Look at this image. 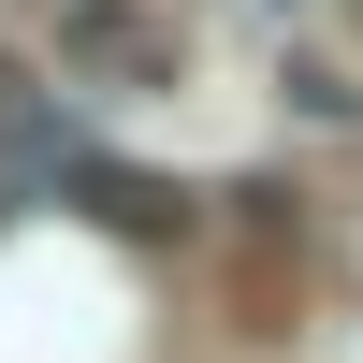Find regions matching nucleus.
Wrapping results in <instances>:
<instances>
[{"label":"nucleus","mask_w":363,"mask_h":363,"mask_svg":"<svg viewBox=\"0 0 363 363\" xmlns=\"http://www.w3.org/2000/svg\"><path fill=\"white\" fill-rule=\"evenodd\" d=\"M58 73H87V87H174L189 73V29L145 15V0H58Z\"/></svg>","instance_id":"f257e3e1"},{"label":"nucleus","mask_w":363,"mask_h":363,"mask_svg":"<svg viewBox=\"0 0 363 363\" xmlns=\"http://www.w3.org/2000/svg\"><path fill=\"white\" fill-rule=\"evenodd\" d=\"M58 189H73L102 233H174V218H189V189H160V174H131V160H87V145L58 160Z\"/></svg>","instance_id":"f03ea898"}]
</instances>
